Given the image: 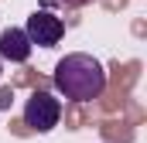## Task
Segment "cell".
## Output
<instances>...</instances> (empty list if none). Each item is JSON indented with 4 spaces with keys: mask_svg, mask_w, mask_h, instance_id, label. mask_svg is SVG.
Returning <instances> with one entry per match:
<instances>
[{
    "mask_svg": "<svg viewBox=\"0 0 147 143\" xmlns=\"http://www.w3.org/2000/svg\"><path fill=\"white\" fill-rule=\"evenodd\" d=\"M62 119V102L51 96V92H34L24 106V123L34 130V133H48L55 130Z\"/></svg>",
    "mask_w": 147,
    "mask_h": 143,
    "instance_id": "obj_2",
    "label": "cell"
},
{
    "mask_svg": "<svg viewBox=\"0 0 147 143\" xmlns=\"http://www.w3.org/2000/svg\"><path fill=\"white\" fill-rule=\"evenodd\" d=\"M69 3H86V0H69Z\"/></svg>",
    "mask_w": 147,
    "mask_h": 143,
    "instance_id": "obj_5",
    "label": "cell"
},
{
    "mask_svg": "<svg viewBox=\"0 0 147 143\" xmlns=\"http://www.w3.org/2000/svg\"><path fill=\"white\" fill-rule=\"evenodd\" d=\"M24 34L31 37V44H41V48H55L62 34H65V24H62V17H55L51 10H34L31 17H28V27H24Z\"/></svg>",
    "mask_w": 147,
    "mask_h": 143,
    "instance_id": "obj_3",
    "label": "cell"
},
{
    "mask_svg": "<svg viewBox=\"0 0 147 143\" xmlns=\"http://www.w3.org/2000/svg\"><path fill=\"white\" fill-rule=\"evenodd\" d=\"M55 89L65 96V99H75V102H92L103 96L106 89V72L103 65L86 55V51H72L65 55L58 65H55Z\"/></svg>",
    "mask_w": 147,
    "mask_h": 143,
    "instance_id": "obj_1",
    "label": "cell"
},
{
    "mask_svg": "<svg viewBox=\"0 0 147 143\" xmlns=\"http://www.w3.org/2000/svg\"><path fill=\"white\" fill-rule=\"evenodd\" d=\"M0 58H7V61H28L31 58V37L21 27H3L0 31Z\"/></svg>",
    "mask_w": 147,
    "mask_h": 143,
    "instance_id": "obj_4",
    "label": "cell"
}]
</instances>
